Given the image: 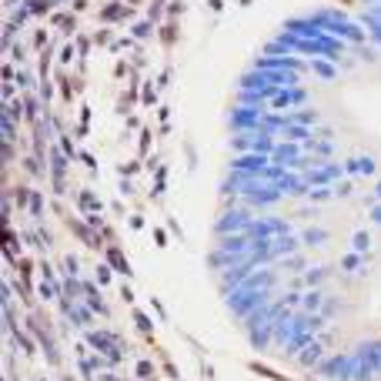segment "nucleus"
Instances as JSON below:
<instances>
[{
  "label": "nucleus",
  "mask_w": 381,
  "mask_h": 381,
  "mask_svg": "<svg viewBox=\"0 0 381 381\" xmlns=\"http://www.w3.org/2000/svg\"><path fill=\"white\" fill-rule=\"evenodd\" d=\"M375 201H381V181L375 184V190H371V197H368V204H375Z\"/></svg>",
  "instance_id": "nucleus-24"
},
{
  "label": "nucleus",
  "mask_w": 381,
  "mask_h": 381,
  "mask_svg": "<svg viewBox=\"0 0 381 381\" xmlns=\"http://www.w3.org/2000/svg\"><path fill=\"white\" fill-rule=\"evenodd\" d=\"M308 201H314V204H328V201H335V188H311L308 190Z\"/></svg>",
  "instance_id": "nucleus-20"
},
{
  "label": "nucleus",
  "mask_w": 381,
  "mask_h": 381,
  "mask_svg": "<svg viewBox=\"0 0 381 381\" xmlns=\"http://www.w3.org/2000/svg\"><path fill=\"white\" fill-rule=\"evenodd\" d=\"M358 381H375L381 375V342L378 338H364L358 348Z\"/></svg>",
  "instance_id": "nucleus-5"
},
{
  "label": "nucleus",
  "mask_w": 381,
  "mask_h": 381,
  "mask_svg": "<svg viewBox=\"0 0 381 381\" xmlns=\"http://www.w3.org/2000/svg\"><path fill=\"white\" fill-rule=\"evenodd\" d=\"M348 248L358 251V254H368L371 251V231H355L351 241H348Z\"/></svg>",
  "instance_id": "nucleus-18"
},
{
  "label": "nucleus",
  "mask_w": 381,
  "mask_h": 381,
  "mask_svg": "<svg viewBox=\"0 0 381 381\" xmlns=\"http://www.w3.org/2000/svg\"><path fill=\"white\" fill-rule=\"evenodd\" d=\"M314 137H318V141H335L338 134H335V127H321V124H318V127H314Z\"/></svg>",
  "instance_id": "nucleus-23"
},
{
  "label": "nucleus",
  "mask_w": 381,
  "mask_h": 381,
  "mask_svg": "<svg viewBox=\"0 0 381 381\" xmlns=\"http://www.w3.org/2000/svg\"><path fill=\"white\" fill-rule=\"evenodd\" d=\"M308 100H311V91H308V87H274V97H271L267 111H274V114H291V111H298V107H308Z\"/></svg>",
  "instance_id": "nucleus-7"
},
{
  "label": "nucleus",
  "mask_w": 381,
  "mask_h": 381,
  "mask_svg": "<svg viewBox=\"0 0 381 381\" xmlns=\"http://www.w3.org/2000/svg\"><path fill=\"white\" fill-rule=\"evenodd\" d=\"M308 71L314 77H321V80H338V64L335 60L314 57V60H308Z\"/></svg>",
  "instance_id": "nucleus-15"
},
{
  "label": "nucleus",
  "mask_w": 381,
  "mask_h": 381,
  "mask_svg": "<svg viewBox=\"0 0 381 381\" xmlns=\"http://www.w3.org/2000/svg\"><path fill=\"white\" fill-rule=\"evenodd\" d=\"M344 171H348V177H371V174H375V157H368V154H351V157L344 161Z\"/></svg>",
  "instance_id": "nucleus-12"
},
{
  "label": "nucleus",
  "mask_w": 381,
  "mask_h": 381,
  "mask_svg": "<svg viewBox=\"0 0 381 381\" xmlns=\"http://www.w3.org/2000/svg\"><path fill=\"white\" fill-rule=\"evenodd\" d=\"M301 245H308V248H324V245H328V234H324L321 228H305L301 231Z\"/></svg>",
  "instance_id": "nucleus-17"
},
{
  "label": "nucleus",
  "mask_w": 381,
  "mask_h": 381,
  "mask_svg": "<svg viewBox=\"0 0 381 381\" xmlns=\"http://www.w3.org/2000/svg\"><path fill=\"white\" fill-rule=\"evenodd\" d=\"M231 148H234V154H265V157H271V154L278 151V137H271V134H234L231 137Z\"/></svg>",
  "instance_id": "nucleus-6"
},
{
  "label": "nucleus",
  "mask_w": 381,
  "mask_h": 381,
  "mask_svg": "<svg viewBox=\"0 0 381 381\" xmlns=\"http://www.w3.org/2000/svg\"><path fill=\"white\" fill-rule=\"evenodd\" d=\"M224 301H228V308L238 314V318H251L261 305L278 301V287H267V291H248V287H238V291H231Z\"/></svg>",
  "instance_id": "nucleus-2"
},
{
  "label": "nucleus",
  "mask_w": 381,
  "mask_h": 381,
  "mask_svg": "<svg viewBox=\"0 0 381 381\" xmlns=\"http://www.w3.org/2000/svg\"><path fill=\"white\" fill-rule=\"evenodd\" d=\"M331 274H335V267L328 265H311L301 274V281H305V291H314V287H324L328 281H331Z\"/></svg>",
  "instance_id": "nucleus-13"
},
{
  "label": "nucleus",
  "mask_w": 381,
  "mask_h": 381,
  "mask_svg": "<svg viewBox=\"0 0 381 381\" xmlns=\"http://www.w3.org/2000/svg\"><path fill=\"white\" fill-rule=\"evenodd\" d=\"M318 375L328 381H358V355H331Z\"/></svg>",
  "instance_id": "nucleus-8"
},
{
  "label": "nucleus",
  "mask_w": 381,
  "mask_h": 381,
  "mask_svg": "<svg viewBox=\"0 0 381 381\" xmlns=\"http://www.w3.org/2000/svg\"><path fill=\"white\" fill-rule=\"evenodd\" d=\"M368 221H371L375 228H381V201H375V204H368Z\"/></svg>",
  "instance_id": "nucleus-22"
},
{
  "label": "nucleus",
  "mask_w": 381,
  "mask_h": 381,
  "mask_svg": "<svg viewBox=\"0 0 381 381\" xmlns=\"http://www.w3.org/2000/svg\"><path fill=\"white\" fill-rule=\"evenodd\" d=\"M308 17L314 20L318 30L344 40L348 47H362V44H368L364 24L362 20H355V17H348V14H342V10H314V14H308Z\"/></svg>",
  "instance_id": "nucleus-1"
},
{
  "label": "nucleus",
  "mask_w": 381,
  "mask_h": 381,
  "mask_svg": "<svg viewBox=\"0 0 381 381\" xmlns=\"http://www.w3.org/2000/svg\"><path fill=\"white\" fill-rule=\"evenodd\" d=\"M364 24V30H368V44H378L381 47V20H375V17H358Z\"/></svg>",
  "instance_id": "nucleus-19"
},
{
  "label": "nucleus",
  "mask_w": 381,
  "mask_h": 381,
  "mask_svg": "<svg viewBox=\"0 0 381 381\" xmlns=\"http://www.w3.org/2000/svg\"><path fill=\"white\" fill-rule=\"evenodd\" d=\"M308 188H335V184H342L348 171H344V164H335V161H328V164H318V168H311V171H301Z\"/></svg>",
  "instance_id": "nucleus-9"
},
{
  "label": "nucleus",
  "mask_w": 381,
  "mask_h": 381,
  "mask_svg": "<svg viewBox=\"0 0 381 381\" xmlns=\"http://www.w3.org/2000/svg\"><path fill=\"white\" fill-rule=\"evenodd\" d=\"M274 267H278V271H285V274H291V278H301L308 267H311V261H308V258H294V254H291V258H281Z\"/></svg>",
  "instance_id": "nucleus-16"
},
{
  "label": "nucleus",
  "mask_w": 381,
  "mask_h": 381,
  "mask_svg": "<svg viewBox=\"0 0 381 381\" xmlns=\"http://www.w3.org/2000/svg\"><path fill=\"white\" fill-rule=\"evenodd\" d=\"M294 362L301 364V368H311V364H324V362H328V348H324V342L318 338V342L308 344V348L301 351V355H298V358H294Z\"/></svg>",
  "instance_id": "nucleus-14"
},
{
  "label": "nucleus",
  "mask_w": 381,
  "mask_h": 381,
  "mask_svg": "<svg viewBox=\"0 0 381 381\" xmlns=\"http://www.w3.org/2000/svg\"><path fill=\"white\" fill-rule=\"evenodd\" d=\"M258 214H254V208H245L241 201L238 204H231L221 218H218V224H214V234L218 238H231V234H245V231L251 228V221H254Z\"/></svg>",
  "instance_id": "nucleus-4"
},
{
  "label": "nucleus",
  "mask_w": 381,
  "mask_h": 381,
  "mask_svg": "<svg viewBox=\"0 0 381 381\" xmlns=\"http://www.w3.org/2000/svg\"><path fill=\"white\" fill-rule=\"evenodd\" d=\"M294 224L287 218H278V214H258L251 221V228L245 231L251 241H274V238H285V234H294Z\"/></svg>",
  "instance_id": "nucleus-3"
},
{
  "label": "nucleus",
  "mask_w": 381,
  "mask_h": 381,
  "mask_svg": "<svg viewBox=\"0 0 381 381\" xmlns=\"http://www.w3.org/2000/svg\"><path fill=\"white\" fill-rule=\"evenodd\" d=\"M338 271H344V274H355V278H368V254L344 251L342 258H338Z\"/></svg>",
  "instance_id": "nucleus-11"
},
{
  "label": "nucleus",
  "mask_w": 381,
  "mask_h": 381,
  "mask_svg": "<svg viewBox=\"0 0 381 381\" xmlns=\"http://www.w3.org/2000/svg\"><path fill=\"white\" fill-rule=\"evenodd\" d=\"M351 194H355V184L348 177H344L342 184H335V197H351Z\"/></svg>",
  "instance_id": "nucleus-21"
},
{
  "label": "nucleus",
  "mask_w": 381,
  "mask_h": 381,
  "mask_svg": "<svg viewBox=\"0 0 381 381\" xmlns=\"http://www.w3.org/2000/svg\"><path fill=\"white\" fill-rule=\"evenodd\" d=\"M261 117H265V111H258V107H241V104H234V111L228 114L231 134H254V131H261Z\"/></svg>",
  "instance_id": "nucleus-10"
}]
</instances>
